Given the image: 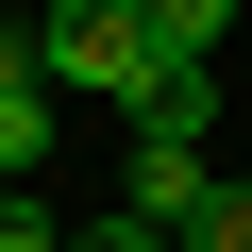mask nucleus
<instances>
[{
    "label": "nucleus",
    "mask_w": 252,
    "mask_h": 252,
    "mask_svg": "<svg viewBox=\"0 0 252 252\" xmlns=\"http://www.w3.org/2000/svg\"><path fill=\"white\" fill-rule=\"evenodd\" d=\"M34 84H135V0H51L34 17Z\"/></svg>",
    "instance_id": "1"
},
{
    "label": "nucleus",
    "mask_w": 252,
    "mask_h": 252,
    "mask_svg": "<svg viewBox=\"0 0 252 252\" xmlns=\"http://www.w3.org/2000/svg\"><path fill=\"white\" fill-rule=\"evenodd\" d=\"M219 185V135H135V185H118V219H152V235H185V202Z\"/></svg>",
    "instance_id": "2"
},
{
    "label": "nucleus",
    "mask_w": 252,
    "mask_h": 252,
    "mask_svg": "<svg viewBox=\"0 0 252 252\" xmlns=\"http://www.w3.org/2000/svg\"><path fill=\"white\" fill-rule=\"evenodd\" d=\"M235 17H252V0H135V51H152V67H219Z\"/></svg>",
    "instance_id": "3"
},
{
    "label": "nucleus",
    "mask_w": 252,
    "mask_h": 252,
    "mask_svg": "<svg viewBox=\"0 0 252 252\" xmlns=\"http://www.w3.org/2000/svg\"><path fill=\"white\" fill-rule=\"evenodd\" d=\"M168 252H252V168H219V185L185 202V235H168Z\"/></svg>",
    "instance_id": "4"
},
{
    "label": "nucleus",
    "mask_w": 252,
    "mask_h": 252,
    "mask_svg": "<svg viewBox=\"0 0 252 252\" xmlns=\"http://www.w3.org/2000/svg\"><path fill=\"white\" fill-rule=\"evenodd\" d=\"M51 168V84H0V185Z\"/></svg>",
    "instance_id": "5"
},
{
    "label": "nucleus",
    "mask_w": 252,
    "mask_h": 252,
    "mask_svg": "<svg viewBox=\"0 0 252 252\" xmlns=\"http://www.w3.org/2000/svg\"><path fill=\"white\" fill-rule=\"evenodd\" d=\"M0 252H67V235L34 219V185H0Z\"/></svg>",
    "instance_id": "6"
},
{
    "label": "nucleus",
    "mask_w": 252,
    "mask_h": 252,
    "mask_svg": "<svg viewBox=\"0 0 252 252\" xmlns=\"http://www.w3.org/2000/svg\"><path fill=\"white\" fill-rule=\"evenodd\" d=\"M67 252H168V235H152V219H84Z\"/></svg>",
    "instance_id": "7"
}]
</instances>
